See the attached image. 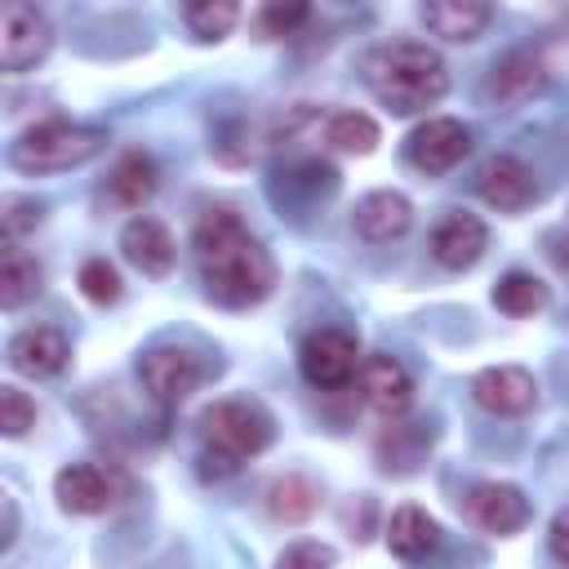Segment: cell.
Returning <instances> with one entry per match:
<instances>
[{
	"label": "cell",
	"instance_id": "1f68e13d",
	"mask_svg": "<svg viewBox=\"0 0 569 569\" xmlns=\"http://www.w3.org/2000/svg\"><path fill=\"white\" fill-rule=\"evenodd\" d=\"M551 551H556V556L569 565V507H565V511L551 520Z\"/></svg>",
	"mask_w": 569,
	"mask_h": 569
},
{
	"label": "cell",
	"instance_id": "9c48e42d",
	"mask_svg": "<svg viewBox=\"0 0 569 569\" xmlns=\"http://www.w3.org/2000/svg\"><path fill=\"white\" fill-rule=\"evenodd\" d=\"M138 378L160 405H178L200 387V360L182 347H156V351L142 356Z\"/></svg>",
	"mask_w": 569,
	"mask_h": 569
},
{
	"label": "cell",
	"instance_id": "30bf717a",
	"mask_svg": "<svg viewBox=\"0 0 569 569\" xmlns=\"http://www.w3.org/2000/svg\"><path fill=\"white\" fill-rule=\"evenodd\" d=\"M489 98L502 102V107H520L529 98H538L547 89V62L533 53V49H507L493 67H489V80H485Z\"/></svg>",
	"mask_w": 569,
	"mask_h": 569
},
{
	"label": "cell",
	"instance_id": "ba28073f",
	"mask_svg": "<svg viewBox=\"0 0 569 569\" xmlns=\"http://www.w3.org/2000/svg\"><path fill=\"white\" fill-rule=\"evenodd\" d=\"M471 396L480 409L489 413H502V418H516V413H529L533 400H538V382L529 369L520 365H489L471 378Z\"/></svg>",
	"mask_w": 569,
	"mask_h": 569
},
{
	"label": "cell",
	"instance_id": "f1b7e54d",
	"mask_svg": "<svg viewBox=\"0 0 569 569\" xmlns=\"http://www.w3.org/2000/svg\"><path fill=\"white\" fill-rule=\"evenodd\" d=\"M31 427H36V405H31V396L18 391V387H0V431H4L9 440H18V436H27Z\"/></svg>",
	"mask_w": 569,
	"mask_h": 569
},
{
	"label": "cell",
	"instance_id": "6da1fadb",
	"mask_svg": "<svg viewBox=\"0 0 569 569\" xmlns=\"http://www.w3.org/2000/svg\"><path fill=\"white\" fill-rule=\"evenodd\" d=\"M196 258H200V276H204V293L218 307H253L276 289V262L271 253L249 236V227L240 222L236 209L218 204L209 213H200L196 231H191Z\"/></svg>",
	"mask_w": 569,
	"mask_h": 569
},
{
	"label": "cell",
	"instance_id": "5b68a950",
	"mask_svg": "<svg viewBox=\"0 0 569 569\" xmlns=\"http://www.w3.org/2000/svg\"><path fill=\"white\" fill-rule=\"evenodd\" d=\"M53 44V27L36 4L4 0L0 4V67L4 71H27L36 67Z\"/></svg>",
	"mask_w": 569,
	"mask_h": 569
},
{
	"label": "cell",
	"instance_id": "484cf974",
	"mask_svg": "<svg viewBox=\"0 0 569 569\" xmlns=\"http://www.w3.org/2000/svg\"><path fill=\"white\" fill-rule=\"evenodd\" d=\"M182 22L196 40H222L236 22H240V4L231 0H196L182 9Z\"/></svg>",
	"mask_w": 569,
	"mask_h": 569
},
{
	"label": "cell",
	"instance_id": "44dd1931",
	"mask_svg": "<svg viewBox=\"0 0 569 569\" xmlns=\"http://www.w3.org/2000/svg\"><path fill=\"white\" fill-rule=\"evenodd\" d=\"M436 542H440V525L422 507L409 502V507H396L391 511V520H387V547H391V556L422 560V556L436 551Z\"/></svg>",
	"mask_w": 569,
	"mask_h": 569
},
{
	"label": "cell",
	"instance_id": "8fae6325",
	"mask_svg": "<svg viewBox=\"0 0 569 569\" xmlns=\"http://www.w3.org/2000/svg\"><path fill=\"white\" fill-rule=\"evenodd\" d=\"M485 244H489V231H485V222H480L476 213H467V209H453V213H445V218L431 227V258H436L440 267H449V271L476 267L480 253H485Z\"/></svg>",
	"mask_w": 569,
	"mask_h": 569
},
{
	"label": "cell",
	"instance_id": "f546056e",
	"mask_svg": "<svg viewBox=\"0 0 569 569\" xmlns=\"http://www.w3.org/2000/svg\"><path fill=\"white\" fill-rule=\"evenodd\" d=\"M276 569H333V547L316 538H298L276 556Z\"/></svg>",
	"mask_w": 569,
	"mask_h": 569
},
{
	"label": "cell",
	"instance_id": "5bb4252c",
	"mask_svg": "<svg viewBox=\"0 0 569 569\" xmlns=\"http://www.w3.org/2000/svg\"><path fill=\"white\" fill-rule=\"evenodd\" d=\"M360 396H365V405L373 413L396 418L413 400V378H409V369L396 356H369L360 365Z\"/></svg>",
	"mask_w": 569,
	"mask_h": 569
},
{
	"label": "cell",
	"instance_id": "83f0119b",
	"mask_svg": "<svg viewBox=\"0 0 569 569\" xmlns=\"http://www.w3.org/2000/svg\"><path fill=\"white\" fill-rule=\"evenodd\" d=\"M80 293H84L89 302H98V307L116 302V298H120V271H116L107 258H89V262L80 267Z\"/></svg>",
	"mask_w": 569,
	"mask_h": 569
},
{
	"label": "cell",
	"instance_id": "d6986e66",
	"mask_svg": "<svg viewBox=\"0 0 569 569\" xmlns=\"http://www.w3.org/2000/svg\"><path fill=\"white\" fill-rule=\"evenodd\" d=\"M409 222H413V204L400 191H369L356 204V231L373 244L400 240L409 231Z\"/></svg>",
	"mask_w": 569,
	"mask_h": 569
},
{
	"label": "cell",
	"instance_id": "3957f363",
	"mask_svg": "<svg viewBox=\"0 0 569 569\" xmlns=\"http://www.w3.org/2000/svg\"><path fill=\"white\" fill-rule=\"evenodd\" d=\"M107 147V129L80 120H40L9 147V164L18 173H62L93 160Z\"/></svg>",
	"mask_w": 569,
	"mask_h": 569
},
{
	"label": "cell",
	"instance_id": "52a82bcc",
	"mask_svg": "<svg viewBox=\"0 0 569 569\" xmlns=\"http://www.w3.org/2000/svg\"><path fill=\"white\" fill-rule=\"evenodd\" d=\"M471 151V129L453 116H431L422 120L409 142H405V156L418 173H449L453 164H462Z\"/></svg>",
	"mask_w": 569,
	"mask_h": 569
},
{
	"label": "cell",
	"instance_id": "2e32d148",
	"mask_svg": "<svg viewBox=\"0 0 569 569\" xmlns=\"http://www.w3.org/2000/svg\"><path fill=\"white\" fill-rule=\"evenodd\" d=\"M53 498L71 516H98V511H107L116 502V489L93 462H71V467H62L53 476Z\"/></svg>",
	"mask_w": 569,
	"mask_h": 569
},
{
	"label": "cell",
	"instance_id": "277c9868",
	"mask_svg": "<svg viewBox=\"0 0 569 569\" xmlns=\"http://www.w3.org/2000/svg\"><path fill=\"white\" fill-rule=\"evenodd\" d=\"M200 440H204V458L231 471L236 462L271 445V418L249 400H213L200 413Z\"/></svg>",
	"mask_w": 569,
	"mask_h": 569
},
{
	"label": "cell",
	"instance_id": "4dcf8cb0",
	"mask_svg": "<svg viewBox=\"0 0 569 569\" xmlns=\"http://www.w3.org/2000/svg\"><path fill=\"white\" fill-rule=\"evenodd\" d=\"M36 222H40V204H36V200H22V196H9V200H4V213H0L4 240H18V236L31 231Z\"/></svg>",
	"mask_w": 569,
	"mask_h": 569
},
{
	"label": "cell",
	"instance_id": "cb8c5ba5",
	"mask_svg": "<svg viewBox=\"0 0 569 569\" xmlns=\"http://www.w3.org/2000/svg\"><path fill=\"white\" fill-rule=\"evenodd\" d=\"M325 138H329L338 151L369 156V151L382 142V129H378V120L365 116V111H333L329 124H325Z\"/></svg>",
	"mask_w": 569,
	"mask_h": 569
},
{
	"label": "cell",
	"instance_id": "8992f818",
	"mask_svg": "<svg viewBox=\"0 0 569 569\" xmlns=\"http://www.w3.org/2000/svg\"><path fill=\"white\" fill-rule=\"evenodd\" d=\"M298 365H302V378L311 387L342 391L360 369V347L347 329H316V333H307V342L298 351Z\"/></svg>",
	"mask_w": 569,
	"mask_h": 569
},
{
	"label": "cell",
	"instance_id": "9a60e30c",
	"mask_svg": "<svg viewBox=\"0 0 569 569\" xmlns=\"http://www.w3.org/2000/svg\"><path fill=\"white\" fill-rule=\"evenodd\" d=\"M67 356H71L67 338L58 329H49V325H31V329L13 333V342H9V365L22 378H53V373H62Z\"/></svg>",
	"mask_w": 569,
	"mask_h": 569
},
{
	"label": "cell",
	"instance_id": "7c38bea8",
	"mask_svg": "<svg viewBox=\"0 0 569 569\" xmlns=\"http://www.w3.org/2000/svg\"><path fill=\"white\" fill-rule=\"evenodd\" d=\"M480 200L498 213H520L538 200V182L529 173L525 160L516 156H493L485 169H480Z\"/></svg>",
	"mask_w": 569,
	"mask_h": 569
},
{
	"label": "cell",
	"instance_id": "e0dca14e",
	"mask_svg": "<svg viewBox=\"0 0 569 569\" xmlns=\"http://www.w3.org/2000/svg\"><path fill=\"white\" fill-rule=\"evenodd\" d=\"M120 249H124V258H129L142 276H164V271L173 267V258H178L169 227L156 222V218H147V213H138V218L124 222V231H120Z\"/></svg>",
	"mask_w": 569,
	"mask_h": 569
},
{
	"label": "cell",
	"instance_id": "ac0fdd59",
	"mask_svg": "<svg viewBox=\"0 0 569 569\" xmlns=\"http://www.w3.org/2000/svg\"><path fill=\"white\" fill-rule=\"evenodd\" d=\"M418 18H422V27L431 36L453 40V44H467V40L485 36L493 9L489 4H476V0H431V4L418 9Z\"/></svg>",
	"mask_w": 569,
	"mask_h": 569
},
{
	"label": "cell",
	"instance_id": "ffe728a7",
	"mask_svg": "<svg viewBox=\"0 0 569 569\" xmlns=\"http://www.w3.org/2000/svg\"><path fill=\"white\" fill-rule=\"evenodd\" d=\"M156 187H160V169L147 151H124L116 169L107 173V191L120 209H142L156 196Z\"/></svg>",
	"mask_w": 569,
	"mask_h": 569
},
{
	"label": "cell",
	"instance_id": "7a4b0ae2",
	"mask_svg": "<svg viewBox=\"0 0 569 569\" xmlns=\"http://www.w3.org/2000/svg\"><path fill=\"white\" fill-rule=\"evenodd\" d=\"M365 80L391 116H418V111H427L445 98L449 67L422 40H391V44H378L369 53Z\"/></svg>",
	"mask_w": 569,
	"mask_h": 569
},
{
	"label": "cell",
	"instance_id": "7402d4cb",
	"mask_svg": "<svg viewBox=\"0 0 569 569\" xmlns=\"http://www.w3.org/2000/svg\"><path fill=\"white\" fill-rule=\"evenodd\" d=\"M40 284H44L40 262L18 240H4V249H0V307L18 311L22 302H31L40 293Z\"/></svg>",
	"mask_w": 569,
	"mask_h": 569
},
{
	"label": "cell",
	"instance_id": "d4e9b609",
	"mask_svg": "<svg viewBox=\"0 0 569 569\" xmlns=\"http://www.w3.org/2000/svg\"><path fill=\"white\" fill-rule=\"evenodd\" d=\"M493 307L507 311V316H533V311L547 307V284L529 271H507L493 284Z\"/></svg>",
	"mask_w": 569,
	"mask_h": 569
},
{
	"label": "cell",
	"instance_id": "4fadbf2b",
	"mask_svg": "<svg viewBox=\"0 0 569 569\" xmlns=\"http://www.w3.org/2000/svg\"><path fill=\"white\" fill-rule=\"evenodd\" d=\"M467 516L476 520V529L507 538V533H516V529L529 520V502H525V493H520L516 485L485 480V485H476V489L467 493Z\"/></svg>",
	"mask_w": 569,
	"mask_h": 569
},
{
	"label": "cell",
	"instance_id": "603a6c76",
	"mask_svg": "<svg viewBox=\"0 0 569 569\" xmlns=\"http://www.w3.org/2000/svg\"><path fill=\"white\" fill-rule=\"evenodd\" d=\"M267 507H271L276 520H284V525H302V520L316 516L320 493H316V485H311L307 476H280V480L267 489Z\"/></svg>",
	"mask_w": 569,
	"mask_h": 569
},
{
	"label": "cell",
	"instance_id": "4316f807",
	"mask_svg": "<svg viewBox=\"0 0 569 569\" xmlns=\"http://www.w3.org/2000/svg\"><path fill=\"white\" fill-rule=\"evenodd\" d=\"M311 18V9L307 4H298V0H289V4H262L258 9V18H253V27H258V36L262 40H280V36H293L302 22Z\"/></svg>",
	"mask_w": 569,
	"mask_h": 569
},
{
	"label": "cell",
	"instance_id": "d6a6232c",
	"mask_svg": "<svg viewBox=\"0 0 569 569\" xmlns=\"http://www.w3.org/2000/svg\"><path fill=\"white\" fill-rule=\"evenodd\" d=\"M13 525H18V516H13V498H4V538H0V547L13 542Z\"/></svg>",
	"mask_w": 569,
	"mask_h": 569
}]
</instances>
